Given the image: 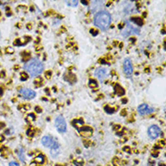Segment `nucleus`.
<instances>
[{"label": "nucleus", "instance_id": "nucleus-1", "mask_svg": "<svg viewBox=\"0 0 166 166\" xmlns=\"http://www.w3.org/2000/svg\"><path fill=\"white\" fill-rule=\"evenodd\" d=\"M95 25L102 30H106L111 25L112 16L107 11H100L95 15Z\"/></svg>", "mask_w": 166, "mask_h": 166}, {"label": "nucleus", "instance_id": "nucleus-2", "mask_svg": "<svg viewBox=\"0 0 166 166\" xmlns=\"http://www.w3.org/2000/svg\"><path fill=\"white\" fill-rule=\"evenodd\" d=\"M25 69L31 76H36L43 72L44 65L40 60H38L37 58H34L25 65Z\"/></svg>", "mask_w": 166, "mask_h": 166}, {"label": "nucleus", "instance_id": "nucleus-3", "mask_svg": "<svg viewBox=\"0 0 166 166\" xmlns=\"http://www.w3.org/2000/svg\"><path fill=\"white\" fill-rule=\"evenodd\" d=\"M55 127H56L57 131L59 133H65L66 132V129H67L66 123H65V118L62 115L57 116L55 121Z\"/></svg>", "mask_w": 166, "mask_h": 166}, {"label": "nucleus", "instance_id": "nucleus-4", "mask_svg": "<svg viewBox=\"0 0 166 166\" xmlns=\"http://www.w3.org/2000/svg\"><path fill=\"white\" fill-rule=\"evenodd\" d=\"M161 134V130L160 128L158 127L157 125H152L150 126L148 129V135L151 139H156L159 137Z\"/></svg>", "mask_w": 166, "mask_h": 166}, {"label": "nucleus", "instance_id": "nucleus-5", "mask_svg": "<svg viewBox=\"0 0 166 166\" xmlns=\"http://www.w3.org/2000/svg\"><path fill=\"white\" fill-rule=\"evenodd\" d=\"M138 112H139L140 114H142V115H145V114H149V113H153L154 108L149 106L148 104H142L138 107Z\"/></svg>", "mask_w": 166, "mask_h": 166}, {"label": "nucleus", "instance_id": "nucleus-6", "mask_svg": "<svg viewBox=\"0 0 166 166\" xmlns=\"http://www.w3.org/2000/svg\"><path fill=\"white\" fill-rule=\"evenodd\" d=\"M124 74H126V76L130 77L132 74H133V72H134V68H133V65H132V63L129 59H124Z\"/></svg>", "mask_w": 166, "mask_h": 166}, {"label": "nucleus", "instance_id": "nucleus-7", "mask_svg": "<svg viewBox=\"0 0 166 166\" xmlns=\"http://www.w3.org/2000/svg\"><path fill=\"white\" fill-rule=\"evenodd\" d=\"M19 94L22 95L23 98H26V99H33L36 96V92L34 90L28 89V88H25V89H22L19 91Z\"/></svg>", "mask_w": 166, "mask_h": 166}, {"label": "nucleus", "instance_id": "nucleus-8", "mask_svg": "<svg viewBox=\"0 0 166 166\" xmlns=\"http://www.w3.org/2000/svg\"><path fill=\"white\" fill-rule=\"evenodd\" d=\"M95 76L98 77L99 80H104L107 77V74H108V71H107L106 68H97L95 72Z\"/></svg>", "mask_w": 166, "mask_h": 166}, {"label": "nucleus", "instance_id": "nucleus-9", "mask_svg": "<svg viewBox=\"0 0 166 166\" xmlns=\"http://www.w3.org/2000/svg\"><path fill=\"white\" fill-rule=\"evenodd\" d=\"M41 142L42 144L45 146V147H48V148H51L52 145L54 144V142H55V140L52 136L50 135H45L42 138L41 140Z\"/></svg>", "mask_w": 166, "mask_h": 166}, {"label": "nucleus", "instance_id": "nucleus-10", "mask_svg": "<svg viewBox=\"0 0 166 166\" xmlns=\"http://www.w3.org/2000/svg\"><path fill=\"white\" fill-rule=\"evenodd\" d=\"M60 152H61V149H60L59 143H58L56 141H55V142H54V144L52 145L50 150L51 155H52L53 157H57L60 154Z\"/></svg>", "mask_w": 166, "mask_h": 166}, {"label": "nucleus", "instance_id": "nucleus-11", "mask_svg": "<svg viewBox=\"0 0 166 166\" xmlns=\"http://www.w3.org/2000/svg\"><path fill=\"white\" fill-rule=\"evenodd\" d=\"M78 131H79V133L84 137H88L90 136V135H92L93 134V129L90 128L89 126H83V127H81Z\"/></svg>", "mask_w": 166, "mask_h": 166}, {"label": "nucleus", "instance_id": "nucleus-12", "mask_svg": "<svg viewBox=\"0 0 166 166\" xmlns=\"http://www.w3.org/2000/svg\"><path fill=\"white\" fill-rule=\"evenodd\" d=\"M114 92H115V94L117 95H119V96H122V95H124V88L122 87L121 85H119L118 83L117 84H115V86H114Z\"/></svg>", "mask_w": 166, "mask_h": 166}, {"label": "nucleus", "instance_id": "nucleus-13", "mask_svg": "<svg viewBox=\"0 0 166 166\" xmlns=\"http://www.w3.org/2000/svg\"><path fill=\"white\" fill-rule=\"evenodd\" d=\"M17 156L22 162H25V160H26V155H25V152L22 147H19V148L17 149Z\"/></svg>", "mask_w": 166, "mask_h": 166}, {"label": "nucleus", "instance_id": "nucleus-14", "mask_svg": "<svg viewBox=\"0 0 166 166\" xmlns=\"http://www.w3.org/2000/svg\"><path fill=\"white\" fill-rule=\"evenodd\" d=\"M73 124L74 125V127L76 128L77 130H79L81 127H83V122L82 119H76V120H74V121L73 122Z\"/></svg>", "mask_w": 166, "mask_h": 166}, {"label": "nucleus", "instance_id": "nucleus-15", "mask_svg": "<svg viewBox=\"0 0 166 166\" xmlns=\"http://www.w3.org/2000/svg\"><path fill=\"white\" fill-rule=\"evenodd\" d=\"M35 163H40V164H42V163H45V157H44V155H42V154H39V155H37V156L35 158Z\"/></svg>", "mask_w": 166, "mask_h": 166}, {"label": "nucleus", "instance_id": "nucleus-16", "mask_svg": "<svg viewBox=\"0 0 166 166\" xmlns=\"http://www.w3.org/2000/svg\"><path fill=\"white\" fill-rule=\"evenodd\" d=\"M89 86L91 88H96V87H98V83L94 79H91V80H89Z\"/></svg>", "mask_w": 166, "mask_h": 166}, {"label": "nucleus", "instance_id": "nucleus-17", "mask_svg": "<svg viewBox=\"0 0 166 166\" xmlns=\"http://www.w3.org/2000/svg\"><path fill=\"white\" fill-rule=\"evenodd\" d=\"M133 21H134L136 25H138V26H142V20L141 18H139V17L133 18Z\"/></svg>", "mask_w": 166, "mask_h": 166}, {"label": "nucleus", "instance_id": "nucleus-18", "mask_svg": "<svg viewBox=\"0 0 166 166\" xmlns=\"http://www.w3.org/2000/svg\"><path fill=\"white\" fill-rule=\"evenodd\" d=\"M104 110H105V111H106L108 113H113V111H114L113 108H110L109 106H105V107H104Z\"/></svg>", "mask_w": 166, "mask_h": 166}, {"label": "nucleus", "instance_id": "nucleus-19", "mask_svg": "<svg viewBox=\"0 0 166 166\" xmlns=\"http://www.w3.org/2000/svg\"><path fill=\"white\" fill-rule=\"evenodd\" d=\"M27 78H28V76H27V74H25V73H22V74H21V80L22 81L27 80Z\"/></svg>", "mask_w": 166, "mask_h": 166}, {"label": "nucleus", "instance_id": "nucleus-20", "mask_svg": "<svg viewBox=\"0 0 166 166\" xmlns=\"http://www.w3.org/2000/svg\"><path fill=\"white\" fill-rule=\"evenodd\" d=\"M77 3H78V1H71V2H68V5L69 6H77Z\"/></svg>", "mask_w": 166, "mask_h": 166}, {"label": "nucleus", "instance_id": "nucleus-21", "mask_svg": "<svg viewBox=\"0 0 166 166\" xmlns=\"http://www.w3.org/2000/svg\"><path fill=\"white\" fill-rule=\"evenodd\" d=\"M8 166H19V164L16 162H11V163H9Z\"/></svg>", "mask_w": 166, "mask_h": 166}, {"label": "nucleus", "instance_id": "nucleus-22", "mask_svg": "<svg viewBox=\"0 0 166 166\" xmlns=\"http://www.w3.org/2000/svg\"><path fill=\"white\" fill-rule=\"evenodd\" d=\"M6 52H7L8 54H11V53H13V52H14V49H13L12 47H10V46H9V47L6 48Z\"/></svg>", "mask_w": 166, "mask_h": 166}, {"label": "nucleus", "instance_id": "nucleus-23", "mask_svg": "<svg viewBox=\"0 0 166 166\" xmlns=\"http://www.w3.org/2000/svg\"><path fill=\"white\" fill-rule=\"evenodd\" d=\"M4 126H5V124H4L3 123H0V130H1L2 128H4Z\"/></svg>", "mask_w": 166, "mask_h": 166}, {"label": "nucleus", "instance_id": "nucleus-24", "mask_svg": "<svg viewBox=\"0 0 166 166\" xmlns=\"http://www.w3.org/2000/svg\"><path fill=\"white\" fill-rule=\"evenodd\" d=\"M46 77H48V78H50V74H51V72H48V73H46Z\"/></svg>", "mask_w": 166, "mask_h": 166}, {"label": "nucleus", "instance_id": "nucleus-25", "mask_svg": "<svg viewBox=\"0 0 166 166\" xmlns=\"http://www.w3.org/2000/svg\"><path fill=\"white\" fill-rule=\"evenodd\" d=\"M36 110L37 111V113H41V109H39V107H36Z\"/></svg>", "mask_w": 166, "mask_h": 166}, {"label": "nucleus", "instance_id": "nucleus-26", "mask_svg": "<svg viewBox=\"0 0 166 166\" xmlns=\"http://www.w3.org/2000/svg\"><path fill=\"white\" fill-rule=\"evenodd\" d=\"M124 151H126V152H130V149H129V147H124Z\"/></svg>", "mask_w": 166, "mask_h": 166}, {"label": "nucleus", "instance_id": "nucleus-27", "mask_svg": "<svg viewBox=\"0 0 166 166\" xmlns=\"http://www.w3.org/2000/svg\"><path fill=\"white\" fill-rule=\"evenodd\" d=\"M2 95H3V90H2V89H1V88H0V97L2 96Z\"/></svg>", "mask_w": 166, "mask_h": 166}, {"label": "nucleus", "instance_id": "nucleus-28", "mask_svg": "<svg viewBox=\"0 0 166 166\" xmlns=\"http://www.w3.org/2000/svg\"><path fill=\"white\" fill-rule=\"evenodd\" d=\"M83 4H84V5H87V1H83Z\"/></svg>", "mask_w": 166, "mask_h": 166}, {"label": "nucleus", "instance_id": "nucleus-29", "mask_svg": "<svg viewBox=\"0 0 166 166\" xmlns=\"http://www.w3.org/2000/svg\"><path fill=\"white\" fill-rule=\"evenodd\" d=\"M56 166H58V165H56Z\"/></svg>", "mask_w": 166, "mask_h": 166}]
</instances>
